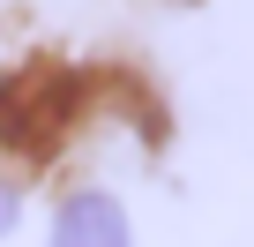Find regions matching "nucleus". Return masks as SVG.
Returning a JSON list of instances; mask_svg holds the SVG:
<instances>
[{
  "label": "nucleus",
  "instance_id": "obj_2",
  "mask_svg": "<svg viewBox=\"0 0 254 247\" xmlns=\"http://www.w3.org/2000/svg\"><path fill=\"white\" fill-rule=\"evenodd\" d=\"M15 225V187H0V232Z\"/></svg>",
  "mask_w": 254,
  "mask_h": 247
},
{
  "label": "nucleus",
  "instance_id": "obj_1",
  "mask_svg": "<svg viewBox=\"0 0 254 247\" xmlns=\"http://www.w3.org/2000/svg\"><path fill=\"white\" fill-rule=\"evenodd\" d=\"M53 247H127V217L112 195H75L53 217Z\"/></svg>",
  "mask_w": 254,
  "mask_h": 247
}]
</instances>
